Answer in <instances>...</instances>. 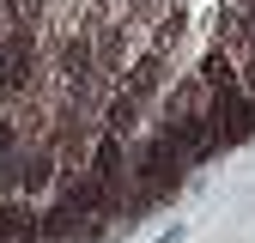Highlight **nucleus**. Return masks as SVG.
I'll return each mask as SVG.
<instances>
[{"mask_svg": "<svg viewBox=\"0 0 255 243\" xmlns=\"http://www.w3.org/2000/svg\"><path fill=\"white\" fill-rule=\"evenodd\" d=\"M201 122H207L213 146H219V152H231V146H243V140L255 134V98H249L237 79H225V85H207Z\"/></svg>", "mask_w": 255, "mask_h": 243, "instance_id": "f257e3e1", "label": "nucleus"}, {"mask_svg": "<svg viewBox=\"0 0 255 243\" xmlns=\"http://www.w3.org/2000/svg\"><path fill=\"white\" fill-rule=\"evenodd\" d=\"M146 98L140 91H128V85H110V98H104V110H98V128L104 134H116V140H134L140 134V122H146Z\"/></svg>", "mask_w": 255, "mask_h": 243, "instance_id": "f03ea898", "label": "nucleus"}]
</instances>
